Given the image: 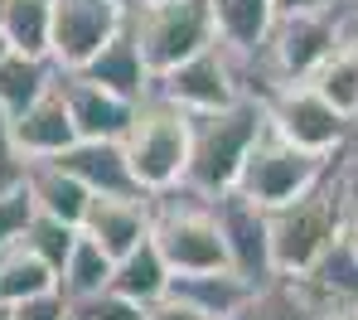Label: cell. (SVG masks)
I'll return each mask as SVG.
<instances>
[{"label":"cell","instance_id":"d6a6232c","mask_svg":"<svg viewBox=\"0 0 358 320\" xmlns=\"http://www.w3.org/2000/svg\"><path fill=\"white\" fill-rule=\"evenodd\" d=\"M344 238H349V248L358 253V204H349V218H344Z\"/></svg>","mask_w":358,"mask_h":320},{"label":"cell","instance_id":"f546056e","mask_svg":"<svg viewBox=\"0 0 358 320\" xmlns=\"http://www.w3.org/2000/svg\"><path fill=\"white\" fill-rule=\"evenodd\" d=\"M145 320H208L199 306H189L184 296H175V291H165V296H155L150 306H145Z\"/></svg>","mask_w":358,"mask_h":320},{"label":"cell","instance_id":"7a4b0ae2","mask_svg":"<svg viewBox=\"0 0 358 320\" xmlns=\"http://www.w3.org/2000/svg\"><path fill=\"white\" fill-rule=\"evenodd\" d=\"M262 131H266V102H257V97H233L228 107H213V112H189L184 185H194L203 194L233 190L242 160Z\"/></svg>","mask_w":358,"mask_h":320},{"label":"cell","instance_id":"8d00e7d4","mask_svg":"<svg viewBox=\"0 0 358 320\" xmlns=\"http://www.w3.org/2000/svg\"><path fill=\"white\" fill-rule=\"evenodd\" d=\"M131 5H145V0H131Z\"/></svg>","mask_w":358,"mask_h":320},{"label":"cell","instance_id":"4dcf8cb0","mask_svg":"<svg viewBox=\"0 0 358 320\" xmlns=\"http://www.w3.org/2000/svg\"><path fill=\"white\" fill-rule=\"evenodd\" d=\"M339 175H344V190H349V204H358V151H339Z\"/></svg>","mask_w":358,"mask_h":320},{"label":"cell","instance_id":"e0dca14e","mask_svg":"<svg viewBox=\"0 0 358 320\" xmlns=\"http://www.w3.org/2000/svg\"><path fill=\"white\" fill-rule=\"evenodd\" d=\"M170 291L184 296L189 306H199L208 320H228L247 301L252 281L238 277L233 267H208V272H175L170 277Z\"/></svg>","mask_w":358,"mask_h":320},{"label":"cell","instance_id":"d590c367","mask_svg":"<svg viewBox=\"0 0 358 320\" xmlns=\"http://www.w3.org/2000/svg\"><path fill=\"white\" fill-rule=\"evenodd\" d=\"M5 49H10V44H5V34H0V54H5Z\"/></svg>","mask_w":358,"mask_h":320},{"label":"cell","instance_id":"9a60e30c","mask_svg":"<svg viewBox=\"0 0 358 320\" xmlns=\"http://www.w3.org/2000/svg\"><path fill=\"white\" fill-rule=\"evenodd\" d=\"M78 73H87V78H97L102 88H112V92H121V97H145L150 92V68H145V59H141V44H136V34H131V25H121L117 34L87 59V64L78 68Z\"/></svg>","mask_w":358,"mask_h":320},{"label":"cell","instance_id":"d6986e66","mask_svg":"<svg viewBox=\"0 0 358 320\" xmlns=\"http://www.w3.org/2000/svg\"><path fill=\"white\" fill-rule=\"evenodd\" d=\"M59 78V64L49 54H24V49H5L0 54V107L15 117L24 112L49 83Z\"/></svg>","mask_w":358,"mask_h":320},{"label":"cell","instance_id":"44dd1931","mask_svg":"<svg viewBox=\"0 0 358 320\" xmlns=\"http://www.w3.org/2000/svg\"><path fill=\"white\" fill-rule=\"evenodd\" d=\"M310 316H315V306H310L300 277H281L276 272L271 281H257L247 291V301L228 320H310Z\"/></svg>","mask_w":358,"mask_h":320},{"label":"cell","instance_id":"30bf717a","mask_svg":"<svg viewBox=\"0 0 358 320\" xmlns=\"http://www.w3.org/2000/svg\"><path fill=\"white\" fill-rule=\"evenodd\" d=\"M150 88L165 92L170 102H179L184 112H213V107H228L233 97H242L238 68H233V49H228L223 39L203 44V49L189 54L184 64H175L170 73H160Z\"/></svg>","mask_w":358,"mask_h":320},{"label":"cell","instance_id":"83f0119b","mask_svg":"<svg viewBox=\"0 0 358 320\" xmlns=\"http://www.w3.org/2000/svg\"><path fill=\"white\" fill-rule=\"evenodd\" d=\"M24 170H29V160L20 155V146L10 136V112L0 107V190H20L24 185Z\"/></svg>","mask_w":358,"mask_h":320},{"label":"cell","instance_id":"7402d4cb","mask_svg":"<svg viewBox=\"0 0 358 320\" xmlns=\"http://www.w3.org/2000/svg\"><path fill=\"white\" fill-rule=\"evenodd\" d=\"M59 286V272L24 243H10L0 248V301L15 306V301H29L39 291H54Z\"/></svg>","mask_w":358,"mask_h":320},{"label":"cell","instance_id":"f1b7e54d","mask_svg":"<svg viewBox=\"0 0 358 320\" xmlns=\"http://www.w3.org/2000/svg\"><path fill=\"white\" fill-rule=\"evenodd\" d=\"M15 320H73V306L59 286L54 291H39L29 301H15Z\"/></svg>","mask_w":358,"mask_h":320},{"label":"cell","instance_id":"4316f807","mask_svg":"<svg viewBox=\"0 0 358 320\" xmlns=\"http://www.w3.org/2000/svg\"><path fill=\"white\" fill-rule=\"evenodd\" d=\"M29 214H34V204H29V190H24V185H20V190H0V248L20 243Z\"/></svg>","mask_w":358,"mask_h":320},{"label":"cell","instance_id":"52a82bcc","mask_svg":"<svg viewBox=\"0 0 358 320\" xmlns=\"http://www.w3.org/2000/svg\"><path fill=\"white\" fill-rule=\"evenodd\" d=\"M339 44V5H315V10H286L271 20L262 54L281 83H305L315 68L324 64V54Z\"/></svg>","mask_w":358,"mask_h":320},{"label":"cell","instance_id":"1f68e13d","mask_svg":"<svg viewBox=\"0 0 358 320\" xmlns=\"http://www.w3.org/2000/svg\"><path fill=\"white\" fill-rule=\"evenodd\" d=\"M310 320H358V306H320Z\"/></svg>","mask_w":358,"mask_h":320},{"label":"cell","instance_id":"d4e9b609","mask_svg":"<svg viewBox=\"0 0 358 320\" xmlns=\"http://www.w3.org/2000/svg\"><path fill=\"white\" fill-rule=\"evenodd\" d=\"M73 238H78V223H63V218H54V214H29V223H24V233H20V243L34 248L54 272L63 267V257H68V248H73Z\"/></svg>","mask_w":358,"mask_h":320},{"label":"cell","instance_id":"603a6c76","mask_svg":"<svg viewBox=\"0 0 358 320\" xmlns=\"http://www.w3.org/2000/svg\"><path fill=\"white\" fill-rule=\"evenodd\" d=\"M213 10V29L228 49H257L276 20V5L271 0H208Z\"/></svg>","mask_w":358,"mask_h":320},{"label":"cell","instance_id":"5b68a950","mask_svg":"<svg viewBox=\"0 0 358 320\" xmlns=\"http://www.w3.org/2000/svg\"><path fill=\"white\" fill-rule=\"evenodd\" d=\"M329 165H334V155L305 151V146H296V141H286L281 131L266 127L257 141H252V151H247V160H242L238 180H233V190L247 194V199H257L262 209H276V204L305 194Z\"/></svg>","mask_w":358,"mask_h":320},{"label":"cell","instance_id":"836d02e7","mask_svg":"<svg viewBox=\"0 0 358 320\" xmlns=\"http://www.w3.org/2000/svg\"><path fill=\"white\" fill-rule=\"evenodd\" d=\"M0 320H15V306H5V301H0Z\"/></svg>","mask_w":358,"mask_h":320},{"label":"cell","instance_id":"6da1fadb","mask_svg":"<svg viewBox=\"0 0 358 320\" xmlns=\"http://www.w3.org/2000/svg\"><path fill=\"white\" fill-rule=\"evenodd\" d=\"M266 214H271V262H276V272L300 277L334 238H344L349 190H344V175H339V155L305 194L266 209Z\"/></svg>","mask_w":358,"mask_h":320},{"label":"cell","instance_id":"7c38bea8","mask_svg":"<svg viewBox=\"0 0 358 320\" xmlns=\"http://www.w3.org/2000/svg\"><path fill=\"white\" fill-rule=\"evenodd\" d=\"M10 136H15V146H20L24 160H54V155H63L78 141V127H73L68 102H63V92H59V78L24 112L10 117Z\"/></svg>","mask_w":358,"mask_h":320},{"label":"cell","instance_id":"277c9868","mask_svg":"<svg viewBox=\"0 0 358 320\" xmlns=\"http://www.w3.org/2000/svg\"><path fill=\"white\" fill-rule=\"evenodd\" d=\"M126 25L141 44V59L150 68V78L170 73L189 54H199L203 44L218 39L208 0H145V5H131Z\"/></svg>","mask_w":358,"mask_h":320},{"label":"cell","instance_id":"8fae6325","mask_svg":"<svg viewBox=\"0 0 358 320\" xmlns=\"http://www.w3.org/2000/svg\"><path fill=\"white\" fill-rule=\"evenodd\" d=\"M59 92L68 102V117L83 141H121L126 127H131V112L136 102L121 97L112 88H102L97 78L78 73V68H59Z\"/></svg>","mask_w":358,"mask_h":320},{"label":"cell","instance_id":"ba28073f","mask_svg":"<svg viewBox=\"0 0 358 320\" xmlns=\"http://www.w3.org/2000/svg\"><path fill=\"white\" fill-rule=\"evenodd\" d=\"M131 15V0H54L49 15V59L59 68H83Z\"/></svg>","mask_w":358,"mask_h":320},{"label":"cell","instance_id":"5bb4252c","mask_svg":"<svg viewBox=\"0 0 358 320\" xmlns=\"http://www.w3.org/2000/svg\"><path fill=\"white\" fill-rule=\"evenodd\" d=\"M68 175H78L87 194H145L131 175V160H126V146L121 141H73L63 155H54Z\"/></svg>","mask_w":358,"mask_h":320},{"label":"cell","instance_id":"484cf974","mask_svg":"<svg viewBox=\"0 0 358 320\" xmlns=\"http://www.w3.org/2000/svg\"><path fill=\"white\" fill-rule=\"evenodd\" d=\"M68 306H73V320H145V306L131 301V296H121L117 286H102V291L78 296Z\"/></svg>","mask_w":358,"mask_h":320},{"label":"cell","instance_id":"ac0fdd59","mask_svg":"<svg viewBox=\"0 0 358 320\" xmlns=\"http://www.w3.org/2000/svg\"><path fill=\"white\" fill-rule=\"evenodd\" d=\"M170 262L165 253L155 248V238H145V243H136L131 253L117 257V267H112V286H117L121 296H131V301H141V306H150L155 296H165L170 291Z\"/></svg>","mask_w":358,"mask_h":320},{"label":"cell","instance_id":"9c48e42d","mask_svg":"<svg viewBox=\"0 0 358 320\" xmlns=\"http://www.w3.org/2000/svg\"><path fill=\"white\" fill-rule=\"evenodd\" d=\"M213 218H218V233H223V248H228V267L247 277L252 286L257 281H271L276 277V262H271V214L247 199L238 190L213 194Z\"/></svg>","mask_w":358,"mask_h":320},{"label":"cell","instance_id":"e575fe53","mask_svg":"<svg viewBox=\"0 0 358 320\" xmlns=\"http://www.w3.org/2000/svg\"><path fill=\"white\" fill-rule=\"evenodd\" d=\"M349 151H358V117H354V136H349Z\"/></svg>","mask_w":358,"mask_h":320},{"label":"cell","instance_id":"4fadbf2b","mask_svg":"<svg viewBox=\"0 0 358 320\" xmlns=\"http://www.w3.org/2000/svg\"><path fill=\"white\" fill-rule=\"evenodd\" d=\"M78 228L97 238L112 257L131 253L150 238V194H92Z\"/></svg>","mask_w":358,"mask_h":320},{"label":"cell","instance_id":"cb8c5ba5","mask_svg":"<svg viewBox=\"0 0 358 320\" xmlns=\"http://www.w3.org/2000/svg\"><path fill=\"white\" fill-rule=\"evenodd\" d=\"M49 15H54V0H0L5 44L24 54H49Z\"/></svg>","mask_w":358,"mask_h":320},{"label":"cell","instance_id":"ffe728a7","mask_svg":"<svg viewBox=\"0 0 358 320\" xmlns=\"http://www.w3.org/2000/svg\"><path fill=\"white\" fill-rule=\"evenodd\" d=\"M112 267H117V257L107 253L97 238H87L78 228V238H73V248H68V257H63V267H59V291L68 301L92 296V291L112 286Z\"/></svg>","mask_w":358,"mask_h":320},{"label":"cell","instance_id":"3957f363","mask_svg":"<svg viewBox=\"0 0 358 320\" xmlns=\"http://www.w3.org/2000/svg\"><path fill=\"white\" fill-rule=\"evenodd\" d=\"M121 146H126L136 185L145 194L175 190V185H184V170H189V112L150 88L145 97H136Z\"/></svg>","mask_w":358,"mask_h":320},{"label":"cell","instance_id":"8992f818","mask_svg":"<svg viewBox=\"0 0 358 320\" xmlns=\"http://www.w3.org/2000/svg\"><path fill=\"white\" fill-rule=\"evenodd\" d=\"M266 127L281 131L296 146H305V151L339 155L349 146V136H354V117L339 112L315 83H281L266 97Z\"/></svg>","mask_w":358,"mask_h":320},{"label":"cell","instance_id":"2e32d148","mask_svg":"<svg viewBox=\"0 0 358 320\" xmlns=\"http://www.w3.org/2000/svg\"><path fill=\"white\" fill-rule=\"evenodd\" d=\"M24 190H29L34 214H54V218H63V223H83L87 199H92L87 185H83L78 175H68L59 160H29Z\"/></svg>","mask_w":358,"mask_h":320}]
</instances>
